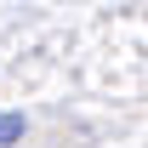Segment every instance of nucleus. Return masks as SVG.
Masks as SVG:
<instances>
[{"label":"nucleus","mask_w":148,"mask_h":148,"mask_svg":"<svg viewBox=\"0 0 148 148\" xmlns=\"http://www.w3.org/2000/svg\"><path fill=\"white\" fill-rule=\"evenodd\" d=\"M23 137V114H0V148Z\"/></svg>","instance_id":"nucleus-1"}]
</instances>
